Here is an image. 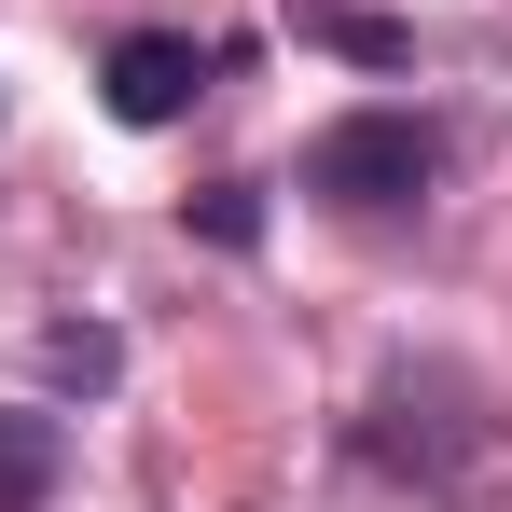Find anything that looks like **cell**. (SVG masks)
Listing matches in <instances>:
<instances>
[{
	"label": "cell",
	"instance_id": "cell-4",
	"mask_svg": "<svg viewBox=\"0 0 512 512\" xmlns=\"http://www.w3.org/2000/svg\"><path fill=\"white\" fill-rule=\"evenodd\" d=\"M291 28L333 42V56H360V70H402V56H416V28H402V14H360V0H291Z\"/></svg>",
	"mask_w": 512,
	"mask_h": 512
},
{
	"label": "cell",
	"instance_id": "cell-3",
	"mask_svg": "<svg viewBox=\"0 0 512 512\" xmlns=\"http://www.w3.org/2000/svg\"><path fill=\"white\" fill-rule=\"evenodd\" d=\"M56 485H70V429L28 416V402H0V512H42Z\"/></svg>",
	"mask_w": 512,
	"mask_h": 512
},
{
	"label": "cell",
	"instance_id": "cell-2",
	"mask_svg": "<svg viewBox=\"0 0 512 512\" xmlns=\"http://www.w3.org/2000/svg\"><path fill=\"white\" fill-rule=\"evenodd\" d=\"M208 84H222V56H208L194 28H125V42L97 56V97H111L125 125H180Z\"/></svg>",
	"mask_w": 512,
	"mask_h": 512
},
{
	"label": "cell",
	"instance_id": "cell-5",
	"mask_svg": "<svg viewBox=\"0 0 512 512\" xmlns=\"http://www.w3.org/2000/svg\"><path fill=\"white\" fill-rule=\"evenodd\" d=\"M194 236H208V250H263V194L250 180H208V194H194Z\"/></svg>",
	"mask_w": 512,
	"mask_h": 512
},
{
	"label": "cell",
	"instance_id": "cell-1",
	"mask_svg": "<svg viewBox=\"0 0 512 512\" xmlns=\"http://www.w3.org/2000/svg\"><path fill=\"white\" fill-rule=\"evenodd\" d=\"M429 180H443V125L429 111H333L319 139H305V194L319 208H346V222H402V208H429Z\"/></svg>",
	"mask_w": 512,
	"mask_h": 512
},
{
	"label": "cell",
	"instance_id": "cell-6",
	"mask_svg": "<svg viewBox=\"0 0 512 512\" xmlns=\"http://www.w3.org/2000/svg\"><path fill=\"white\" fill-rule=\"evenodd\" d=\"M42 374L56 388H111V333H42Z\"/></svg>",
	"mask_w": 512,
	"mask_h": 512
}]
</instances>
